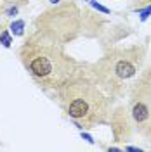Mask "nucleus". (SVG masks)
<instances>
[{"mask_svg": "<svg viewBox=\"0 0 151 152\" xmlns=\"http://www.w3.org/2000/svg\"><path fill=\"white\" fill-rule=\"evenodd\" d=\"M0 40L4 42V45H7V47L10 45V38H9V35H7V33H2V35H0Z\"/></svg>", "mask_w": 151, "mask_h": 152, "instance_id": "nucleus-7", "label": "nucleus"}, {"mask_svg": "<svg viewBox=\"0 0 151 152\" xmlns=\"http://www.w3.org/2000/svg\"><path fill=\"white\" fill-rule=\"evenodd\" d=\"M87 2H90V0H87Z\"/></svg>", "mask_w": 151, "mask_h": 152, "instance_id": "nucleus-10", "label": "nucleus"}, {"mask_svg": "<svg viewBox=\"0 0 151 152\" xmlns=\"http://www.w3.org/2000/svg\"><path fill=\"white\" fill-rule=\"evenodd\" d=\"M12 33L14 35H23V28H24V23L23 21H16V23H12Z\"/></svg>", "mask_w": 151, "mask_h": 152, "instance_id": "nucleus-5", "label": "nucleus"}, {"mask_svg": "<svg viewBox=\"0 0 151 152\" xmlns=\"http://www.w3.org/2000/svg\"><path fill=\"white\" fill-rule=\"evenodd\" d=\"M115 75L118 78H130V76L135 75V66L127 59H120L115 64Z\"/></svg>", "mask_w": 151, "mask_h": 152, "instance_id": "nucleus-4", "label": "nucleus"}, {"mask_svg": "<svg viewBox=\"0 0 151 152\" xmlns=\"http://www.w3.org/2000/svg\"><path fill=\"white\" fill-rule=\"evenodd\" d=\"M90 4H92V5H94V7H95L97 10H101V12H104V14H108V12H110V10L106 9V7H103V5H99L97 2H94V0H90Z\"/></svg>", "mask_w": 151, "mask_h": 152, "instance_id": "nucleus-6", "label": "nucleus"}, {"mask_svg": "<svg viewBox=\"0 0 151 152\" xmlns=\"http://www.w3.org/2000/svg\"><path fill=\"white\" fill-rule=\"evenodd\" d=\"M132 116H134V119H135L139 124L146 123V121L150 119V116H151V109L148 107L146 102L139 100V102H135L134 107H132Z\"/></svg>", "mask_w": 151, "mask_h": 152, "instance_id": "nucleus-3", "label": "nucleus"}, {"mask_svg": "<svg viewBox=\"0 0 151 152\" xmlns=\"http://www.w3.org/2000/svg\"><path fill=\"white\" fill-rule=\"evenodd\" d=\"M92 113L90 111V104H89V100L84 99V97H76L71 100V104L68 107V114H70V118H73V119H85V118H89V114Z\"/></svg>", "mask_w": 151, "mask_h": 152, "instance_id": "nucleus-2", "label": "nucleus"}, {"mask_svg": "<svg viewBox=\"0 0 151 152\" xmlns=\"http://www.w3.org/2000/svg\"><path fill=\"white\" fill-rule=\"evenodd\" d=\"M30 71L38 78H47L54 73V62L50 61L49 56L37 54L30 59Z\"/></svg>", "mask_w": 151, "mask_h": 152, "instance_id": "nucleus-1", "label": "nucleus"}, {"mask_svg": "<svg viewBox=\"0 0 151 152\" xmlns=\"http://www.w3.org/2000/svg\"><path fill=\"white\" fill-rule=\"evenodd\" d=\"M50 2H52V4H56V2H59V0H50Z\"/></svg>", "mask_w": 151, "mask_h": 152, "instance_id": "nucleus-9", "label": "nucleus"}, {"mask_svg": "<svg viewBox=\"0 0 151 152\" xmlns=\"http://www.w3.org/2000/svg\"><path fill=\"white\" fill-rule=\"evenodd\" d=\"M141 14H142V19H146V18H148V14H151V7H148V9H144V10L141 12Z\"/></svg>", "mask_w": 151, "mask_h": 152, "instance_id": "nucleus-8", "label": "nucleus"}]
</instances>
